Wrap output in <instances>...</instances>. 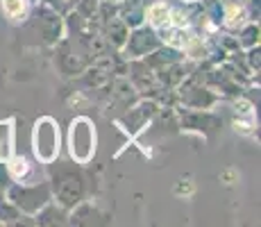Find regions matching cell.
Returning a JSON list of instances; mask_svg holds the SVG:
<instances>
[{"mask_svg":"<svg viewBox=\"0 0 261 227\" xmlns=\"http://www.w3.org/2000/svg\"><path fill=\"white\" fill-rule=\"evenodd\" d=\"M3 7H5V12H7L9 16H18V14L25 9V3L23 0H5Z\"/></svg>","mask_w":261,"mask_h":227,"instance_id":"7a4b0ae2","label":"cell"},{"mask_svg":"<svg viewBox=\"0 0 261 227\" xmlns=\"http://www.w3.org/2000/svg\"><path fill=\"white\" fill-rule=\"evenodd\" d=\"M25 170H28V166H25V161L21 159V161H14V173H25Z\"/></svg>","mask_w":261,"mask_h":227,"instance_id":"277c9868","label":"cell"},{"mask_svg":"<svg viewBox=\"0 0 261 227\" xmlns=\"http://www.w3.org/2000/svg\"><path fill=\"white\" fill-rule=\"evenodd\" d=\"M168 7L166 5H154V7H150V21H152V25H164L168 23Z\"/></svg>","mask_w":261,"mask_h":227,"instance_id":"6da1fadb","label":"cell"},{"mask_svg":"<svg viewBox=\"0 0 261 227\" xmlns=\"http://www.w3.org/2000/svg\"><path fill=\"white\" fill-rule=\"evenodd\" d=\"M243 21V12L241 9H229V14H227V23L229 25H237Z\"/></svg>","mask_w":261,"mask_h":227,"instance_id":"3957f363","label":"cell"}]
</instances>
